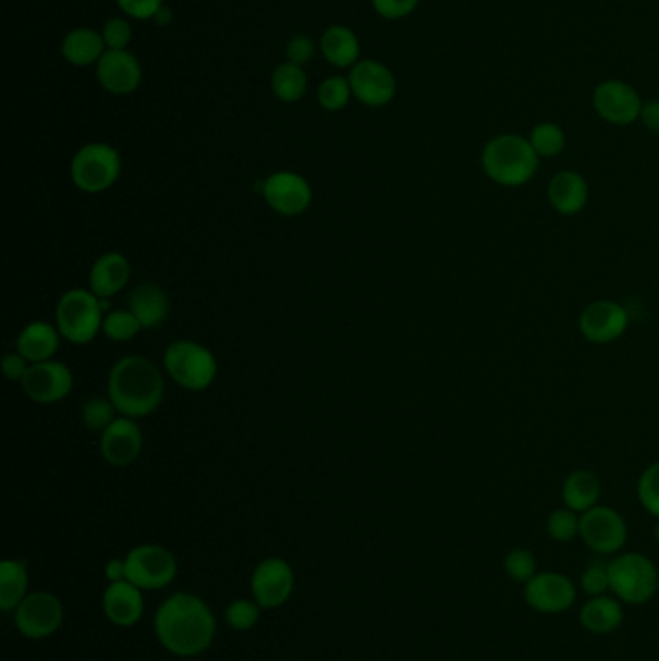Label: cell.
<instances>
[{"label":"cell","instance_id":"obj_1","mask_svg":"<svg viewBox=\"0 0 659 661\" xmlns=\"http://www.w3.org/2000/svg\"><path fill=\"white\" fill-rule=\"evenodd\" d=\"M155 636L167 652L196 658L213 645L217 619L196 593L176 592L159 605L154 621Z\"/></svg>","mask_w":659,"mask_h":661},{"label":"cell","instance_id":"obj_2","mask_svg":"<svg viewBox=\"0 0 659 661\" xmlns=\"http://www.w3.org/2000/svg\"><path fill=\"white\" fill-rule=\"evenodd\" d=\"M107 387L117 413L134 420L154 414L163 403V374L146 356L132 354L114 362Z\"/></svg>","mask_w":659,"mask_h":661},{"label":"cell","instance_id":"obj_3","mask_svg":"<svg viewBox=\"0 0 659 661\" xmlns=\"http://www.w3.org/2000/svg\"><path fill=\"white\" fill-rule=\"evenodd\" d=\"M479 164L497 186L521 188L538 174L539 157L528 138L518 134H499L481 149Z\"/></svg>","mask_w":659,"mask_h":661},{"label":"cell","instance_id":"obj_4","mask_svg":"<svg viewBox=\"0 0 659 661\" xmlns=\"http://www.w3.org/2000/svg\"><path fill=\"white\" fill-rule=\"evenodd\" d=\"M658 590L659 571L648 555L621 551L609 561V592L625 605H644Z\"/></svg>","mask_w":659,"mask_h":661},{"label":"cell","instance_id":"obj_5","mask_svg":"<svg viewBox=\"0 0 659 661\" xmlns=\"http://www.w3.org/2000/svg\"><path fill=\"white\" fill-rule=\"evenodd\" d=\"M107 302L87 289H72L60 296L54 319L62 339L72 344H87L103 331Z\"/></svg>","mask_w":659,"mask_h":661},{"label":"cell","instance_id":"obj_6","mask_svg":"<svg viewBox=\"0 0 659 661\" xmlns=\"http://www.w3.org/2000/svg\"><path fill=\"white\" fill-rule=\"evenodd\" d=\"M163 364L174 383L194 393L213 385L219 371L215 354L204 344L188 339L169 344L164 351Z\"/></svg>","mask_w":659,"mask_h":661},{"label":"cell","instance_id":"obj_7","mask_svg":"<svg viewBox=\"0 0 659 661\" xmlns=\"http://www.w3.org/2000/svg\"><path fill=\"white\" fill-rule=\"evenodd\" d=\"M122 172V159L114 147L94 142L77 149L70 163V179L86 194H101L114 186Z\"/></svg>","mask_w":659,"mask_h":661},{"label":"cell","instance_id":"obj_8","mask_svg":"<svg viewBox=\"0 0 659 661\" xmlns=\"http://www.w3.org/2000/svg\"><path fill=\"white\" fill-rule=\"evenodd\" d=\"M124 559L130 583L142 590H163L179 575L174 553L159 543H142Z\"/></svg>","mask_w":659,"mask_h":661},{"label":"cell","instance_id":"obj_9","mask_svg":"<svg viewBox=\"0 0 659 661\" xmlns=\"http://www.w3.org/2000/svg\"><path fill=\"white\" fill-rule=\"evenodd\" d=\"M581 540L596 555H617L629 540V526L617 509L596 505L581 515Z\"/></svg>","mask_w":659,"mask_h":661},{"label":"cell","instance_id":"obj_10","mask_svg":"<svg viewBox=\"0 0 659 661\" xmlns=\"http://www.w3.org/2000/svg\"><path fill=\"white\" fill-rule=\"evenodd\" d=\"M64 621L62 601L51 592L27 593L14 610V625L17 633L29 640H44L54 635Z\"/></svg>","mask_w":659,"mask_h":661},{"label":"cell","instance_id":"obj_11","mask_svg":"<svg viewBox=\"0 0 659 661\" xmlns=\"http://www.w3.org/2000/svg\"><path fill=\"white\" fill-rule=\"evenodd\" d=\"M576 585L569 576L557 571H538L524 585V601L530 610L544 615L569 611L576 603Z\"/></svg>","mask_w":659,"mask_h":661},{"label":"cell","instance_id":"obj_12","mask_svg":"<svg viewBox=\"0 0 659 661\" xmlns=\"http://www.w3.org/2000/svg\"><path fill=\"white\" fill-rule=\"evenodd\" d=\"M591 105L599 119L613 126H631L640 121L644 107L640 94L623 79H606L598 84L591 95Z\"/></svg>","mask_w":659,"mask_h":661},{"label":"cell","instance_id":"obj_13","mask_svg":"<svg viewBox=\"0 0 659 661\" xmlns=\"http://www.w3.org/2000/svg\"><path fill=\"white\" fill-rule=\"evenodd\" d=\"M631 318L623 304L615 301H594L578 316V331L591 344H611L625 335Z\"/></svg>","mask_w":659,"mask_h":661},{"label":"cell","instance_id":"obj_14","mask_svg":"<svg viewBox=\"0 0 659 661\" xmlns=\"http://www.w3.org/2000/svg\"><path fill=\"white\" fill-rule=\"evenodd\" d=\"M252 596L264 610H277L291 600L296 576L283 558H267L252 575Z\"/></svg>","mask_w":659,"mask_h":661},{"label":"cell","instance_id":"obj_15","mask_svg":"<svg viewBox=\"0 0 659 661\" xmlns=\"http://www.w3.org/2000/svg\"><path fill=\"white\" fill-rule=\"evenodd\" d=\"M261 194L267 206L271 207L274 213L284 217L302 216L304 211H308L314 199L309 182L298 172L292 171L273 172L271 176H267Z\"/></svg>","mask_w":659,"mask_h":661},{"label":"cell","instance_id":"obj_16","mask_svg":"<svg viewBox=\"0 0 659 661\" xmlns=\"http://www.w3.org/2000/svg\"><path fill=\"white\" fill-rule=\"evenodd\" d=\"M74 376L62 362L47 360L32 364L22 379V389L39 404L59 403L72 393Z\"/></svg>","mask_w":659,"mask_h":661},{"label":"cell","instance_id":"obj_17","mask_svg":"<svg viewBox=\"0 0 659 661\" xmlns=\"http://www.w3.org/2000/svg\"><path fill=\"white\" fill-rule=\"evenodd\" d=\"M352 95L366 107H386L396 95V79L391 70L379 61H359L349 74Z\"/></svg>","mask_w":659,"mask_h":661},{"label":"cell","instance_id":"obj_18","mask_svg":"<svg viewBox=\"0 0 659 661\" xmlns=\"http://www.w3.org/2000/svg\"><path fill=\"white\" fill-rule=\"evenodd\" d=\"M97 66V79L99 84L112 95H130L136 91L142 79L144 70L129 49L124 51H112L107 49Z\"/></svg>","mask_w":659,"mask_h":661},{"label":"cell","instance_id":"obj_19","mask_svg":"<svg viewBox=\"0 0 659 661\" xmlns=\"http://www.w3.org/2000/svg\"><path fill=\"white\" fill-rule=\"evenodd\" d=\"M101 455L111 466H129L144 449V431L134 418L120 416L101 433Z\"/></svg>","mask_w":659,"mask_h":661},{"label":"cell","instance_id":"obj_20","mask_svg":"<svg viewBox=\"0 0 659 661\" xmlns=\"http://www.w3.org/2000/svg\"><path fill=\"white\" fill-rule=\"evenodd\" d=\"M105 617L117 627H134L139 619L144 617L146 601L144 590L132 585L130 580L111 583L103 592Z\"/></svg>","mask_w":659,"mask_h":661},{"label":"cell","instance_id":"obj_21","mask_svg":"<svg viewBox=\"0 0 659 661\" xmlns=\"http://www.w3.org/2000/svg\"><path fill=\"white\" fill-rule=\"evenodd\" d=\"M549 206L559 216L574 217L583 213L590 201V186L581 172L559 171L548 184Z\"/></svg>","mask_w":659,"mask_h":661},{"label":"cell","instance_id":"obj_22","mask_svg":"<svg viewBox=\"0 0 659 661\" xmlns=\"http://www.w3.org/2000/svg\"><path fill=\"white\" fill-rule=\"evenodd\" d=\"M578 621L584 631H588L590 635H611L625 621V603L617 600L613 593L611 596L608 593L591 596L584 601L581 613H578Z\"/></svg>","mask_w":659,"mask_h":661},{"label":"cell","instance_id":"obj_23","mask_svg":"<svg viewBox=\"0 0 659 661\" xmlns=\"http://www.w3.org/2000/svg\"><path fill=\"white\" fill-rule=\"evenodd\" d=\"M129 259L119 252H107L101 258L95 259L89 271V291L97 294L101 301L119 294L130 281Z\"/></svg>","mask_w":659,"mask_h":661},{"label":"cell","instance_id":"obj_24","mask_svg":"<svg viewBox=\"0 0 659 661\" xmlns=\"http://www.w3.org/2000/svg\"><path fill=\"white\" fill-rule=\"evenodd\" d=\"M60 336L62 335L57 326L47 321H32L17 335V353L32 364L52 360V356L59 351Z\"/></svg>","mask_w":659,"mask_h":661},{"label":"cell","instance_id":"obj_25","mask_svg":"<svg viewBox=\"0 0 659 661\" xmlns=\"http://www.w3.org/2000/svg\"><path fill=\"white\" fill-rule=\"evenodd\" d=\"M129 306L144 329H155L163 326L169 318L171 302L157 284H142L130 294Z\"/></svg>","mask_w":659,"mask_h":661},{"label":"cell","instance_id":"obj_26","mask_svg":"<svg viewBox=\"0 0 659 661\" xmlns=\"http://www.w3.org/2000/svg\"><path fill=\"white\" fill-rule=\"evenodd\" d=\"M60 51L72 66L87 69L101 61V57L107 51V45H105L101 32H95L89 27H77L64 37Z\"/></svg>","mask_w":659,"mask_h":661},{"label":"cell","instance_id":"obj_27","mask_svg":"<svg viewBox=\"0 0 659 661\" xmlns=\"http://www.w3.org/2000/svg\"><path fill=\"white\" fill-rule=\"evenodd\" d=\"M601 498V480L596 473L581 468L566 476L561 488V499L566 509L583 515L591 507L599 505Z\"/></svg>","mask_w":659,"mask_h":661},{"label":"cell","instance_id":"obj_28","mask_svg":"<svg viewBox=\"0 0 659 661\" xmlns=\"http://www.w3.org/2000/svg\"><path fill=\"white\" fill-rule=\"evenodd\" d=\"M319 49L334 69H352L359 62L358 35L354 34L351 27H327L319 39Z\"/></svg>","mask_w":659,"mask_h":661},{"label":"cell","instance_id":"obj_29","mask_svg":"<svg viewBox=\"0 0 659 661\" xmlns=\"http://www.w3.org/2000/svg\"><path fill=\"white\" fill-rule=\"evenodd\" d=\"M29 586L26 563L17 559H4L0 563V610L14 611L24 601Z\"/></svg>","mask_w":659,"mask_h":661},{"label":"cell","instance_id":"obj_30","mask_svg":"<svg viewBox=\"0 0 659 661\" xmlns=\"http://www.w3.org/2000/svg\"><path fill=\"white\" fill-rule=\"evenodd\" d=\"M271 89L279 101L298 103L308 91V76L304 72V66L289 61L279 64L271 76Z\"/></svg>","mask_w":659,"mask_h":661},{"label":"cell","instance_id":"obj_31","mask_svg":"<svg viewBox=\"0 0 659 661\" xmlns=\"http://www.w3.org/2000/svg\"><path fill=\"white\" fill-rule=\"evenodd\" d=\"M528 142L539 159H556L565 151V130L556 122H539L530 130Z\"/></svg>","mask_w":659,"mask_h":661},{"label":"cell","instance_id":"obj_32","mask_svg":"<svg viewBox=\"0 0 659 661\" xmlns=\"http://www.w3.org/2000/svg\"><path fill=\"white\" fill-rule=\"evenodd\" d=\"M546 533L557 543H569L581 536V515L571 509H556L546 521Z\"/></svg>","mask_w":659,"mask_h":661},{"label":"cell","instance_id":"obj_33","mask_svg":"<svg viewBox=\"0 0 659 661\" xmlns=\"http://www.w3.org/2000/svg\"><path fill=\"white\" fill-rule=\"evenodd\" d=\"M144 327L130 309H114L105 316L103 333L114 343H126L142 331Z\"/></svg>","mask_w":659,"mask_h":661},{"label":"cell","instance_id":"obj_34","mask_svg":"<svg viewBox=\"0 0 659 661\" xmlns=\"http://www.w3.org/2000/svg\"><path fill=\"white\" fill-rule=\"evenodd\" d=\"M351 97L352 87L349 77H327L317 89V101L329 112L343 111Z\"/></svg>","mask_w":659,"mask_h":661},{"label":"cell","instance_id":"obj_35","mask_svg":"<svg viewBox=\"0 0 659 661\" xmlns=\"http://www.w3.org/2000/svg\"><path fill=\"white\" fill-rule=\"evenodd\" d=\"M261 605L256 600H246V598H239V600L231 601L224 610V621L229 627L239 631V633H246L256 627L257 621L261 617Z\"/></svg>","mask_w":659,"mask_h":661},{"label":"cell","instance_id":"obj_36","mask_svg":"<svg viewBox=\"0 0 659 661\" xmlns=\"http://www.w3.org/2000/svg\"><path fill=\"white\" fill-rule=\"evenodd\" d=\"M503 568L513 583L526 585L532 576L538 573V559L526 548H513L505 555Z\"/></svg>","mask_w":659,"mask_h":661},{"label":"cell","instance_id":"obj_37","mask_svg":"<svg viewBox=\"0 0 659 661\" xmlns=\"http://www.w3.org/2000/svg\"><path fill=\"white\" fill-rule=\"evenodd\" d=\"M636 498L648 515L659 518V461L644 468L636 483Z\"/></svg>","mask_w":659,"mask_h":661},{"label":"cell","instance_id":"obj_38","mask_svg":"<svg viewBox=\"0 0 659 661\" xmlns=\"http://www.w3.org/2000/svg\"><path fill=\"white\" fill-rule=\"evenodd\" d=\"M117 408L111 403V399H103V396H95L89 399L84 408H82V421L89 431H99L103 433L112 421L117 420Z\"/></svg>","mask_w":659,"mask_h":661},{"label":"cell","instance_id":"obj_39","mask_svg":"<svg viewBox=\"0 0 659 661\" xmlns=\"http://www.w3.org/2000/svg\"><path fill=\"white\" fill-rule=\"evenodd\" d=\"M581 590L586 596H603L609 592V561L594 559L581 575Z\"/></svg>","mask_w":659,"mask_h":661},{"label":"cell","instance_id":"obj_40","mask_svg":"<svg viewBox=\"0 0 659 661\" xmlns=\"http://www.w3.org/2000/svg\"><path fill=\"white\" fill-rule=\"evenodd\" d=\"M101 35H103L107 49L124 51V49H129L130 41H132V27H130L129 20L114 16L105 22Z\"/></svg>","mask_w":659,"mask_h":661},{"label":"cell","instance_id":"obj_41","mask_svg":"<svg viewBox=\"0 0 659 661\" xmlns=\"http://www.w3.org/2000/svg\"><path fill=\"white\" fill-rule=\"evenodd\" d=\"M419 0H371L377 14L386 20H403L418 9Z\"/></svg>","mask_w":659,"mask_h":661},{"label":"cell","instance_id":"obj_42","mask_svg":"<svg viewBox=\"0 0 659 661\" xmlns=\"http://www.w3.org/2000/svg\"><path fill=\"white\" fill-rule=\"evenodd\" d=\"M117 4L126 16L142 22L154 20L157 12L164 7L163 0H117Z\"/></svg>","mask_w":659,"mask_h":661},{"label":"cell","instance_id":"obj_43","mask_svg":"<svg viewBox=\"0 0 659 661\" xmlns=\"http://www.w3.org/2000/svg\"><path fill=\"white\" fill-rule=\"evenodd\" d=\"M314 54H316V45L306 35H296L286 45V61L292 64L306 66L314 59Z\"/></svg>","mask_w":659,"mask_h":661},{"label":"cell","instance_id":"obj_44","mask_svg":"<svg viewBox=\"0 0 659 661\" xmlns=\"http://www.w3.org/2000/svg\"><path fill=\"white\" fill-rule=\"evenodd\" d=\"M29 366H32V362L24 358L22 354L10 353L2 360V374H4V378L9 379V381H20L22 383V379L26 376Z\"/></svg>","mask_w":659,"mask_h":661},{"label":"cell","instance_id":"obj_45","mask_svg":"<svg viewBox=\"0 0 659 661\" xmlns=\"http://www.w3.org/2000/svg\"><path fill=\"white\" fill-rule=\"evenodd\" d=\"M640 121L646 130H650L651 134H659V99H651L644 103Z\"/></svg>","mask_w":659,"mask_h":661},{"label":"cell","instance_id":"obj_46","mask_svg":"<svg viewBox=\"0 0 659 661\" xmlns=\"http://www.w3.org/2000/svg\"><path fill=\"white\" fill-rule=\"evenodd\" d=\"M105 578L111 583H122L129 580V571H126V559H111L105 567Z\"/></svg>","mask_w":659,"mask_h":661},{"label":"cell","instance_id":"obj_47","mask_svg":"<svg viewBox=\"0 0 659 661\" xmlns=\"http://www.w3.org/2000/svg\"><path fill=\"white\" fill-rule=\"evenodd\" d=\"M155 24L157 26H167V24H171L172 22V10L161 9L157 12V16L154 17Z\"/></svg>","mask_w":659,"mask_h":661},{"label":"cell","instance_id":"obj_48","mask_svg":"<svg viewBox=\"0 0 659 661\" xmlns=\"http://www.w3.org/2000/svg\"><path fill=\"white\" fill-rule=\"evenodd\" d=\"M654 538H656V541H658V546H659V518H658V523H656V528H654Z\"/></svg>","mask_w":659,"mask_h":661}]
</instances>
